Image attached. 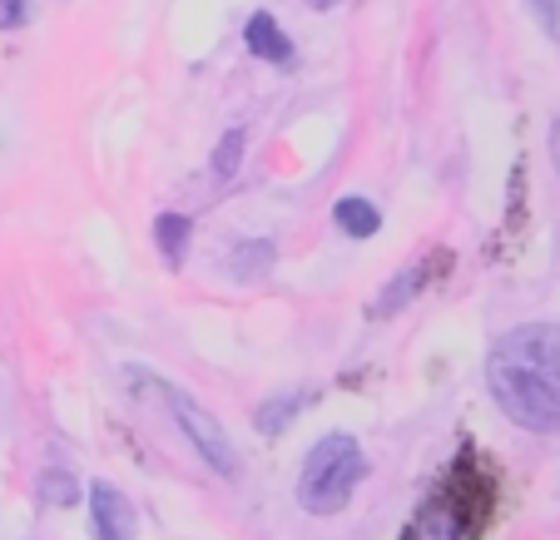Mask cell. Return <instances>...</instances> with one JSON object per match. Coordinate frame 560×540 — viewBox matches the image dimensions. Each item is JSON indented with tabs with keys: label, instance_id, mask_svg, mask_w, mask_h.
I'll list each match as a JSON object with an SVG mask.
<instances>
[{
	"label": "cell",
	"instance_id": "obj_1",
	"mask_svg": "<svg viewBox=\"0 0 560 540\" xmlns=\"http://www.w3.org/2000/svg\"><path fill=\"white\" fill-rule=\"evenodd\" d=\"M491 402L530 436L560 432V322H521L491 342Z\"/></svg>",
	"mask_w": 560,
	"mask_h": 540
},
{
	"label": "cell",
	"instance_id": "obj_2",
	"mask_svg": "<svg viewBox=\"0 0 560 540\" xmlns=\"http://www.w3.org/2000/svg\"><path fill=\"white\" fill-rule=\"evenodd\" d=\"M497 516V471L471 442L452 456V467L436 477V486L422 496L412 520L402 526V540H481Z\"/></svg>",
	"mask_w": 560,
	"mask_h": 540
},
{
	"label": "cell",
	"instance_id": "obj_3",
	"mask_svg": "<svg viewBox=\"0 0 560 540\" xmlns=\"http://www.w3.org/2000/svg\"><path fill=\"white\" fill-rule=\"evenodd\" d=\"M362 477H368L362 442L352 432H328L323 442H313L303 471H298V506L307 516H338V510H348Z\"/></svg>",
	"mask_w": 560,
	"mask_h": 540
},
{
	"label": "cell",
	"instance_id": "obj_4",
	"mask_svg": "<svg viewBox=\"0 0 560 540\" xmlns=\"http://www.w3.org/2000/svg\"><path fill=\"white\" fill-rule=\"evenodd\" d=\"M154 392L164 397V407H170V416H174V426H179L184 436H189V446L209 461L219 477H238V456H233V442H229V432L219 426V416L209 412V407H199L184 387H174V381H154Z\"/></svg>",
	"mask_w": 560,
	"mask_h": 540
},
{
	"label": "cell",
	"instance_id": "obj_5",
	"mask_svg": "<svg viewBox=\"0 0 560 540\" xmlns=\"http://www.w3.org/2000/svg\"><path fill=\"white\" fill-rule=\"evenodd\" d=\"M446 268H452V248H432V254H417L412 263L402 268V273L382 283V293L372 297V307H368V318H392V313L412 303V297L422 293L427 283L446 278Z\"/></svg>",
	"mask_w": 560,
	"mask_h": 540
},
{
	"label": "cell",
	"instance_id": "obj_6",
	"mask_svg": "<svg viewBox=\"0 0 560 540\" xmlns=\"http://www.w3.org/2000/svg\"><path fill=\"white\" fill-rule=\"evenodd\" d=\"M85 501H90V530H95V540H135V506H129L125 491L109 486V481H90Z\"/></svg>",
	"mask_w": 560,
	"mask_h": 540
},
{
	"label": "cell",
	"instance_id": "obj_7",
	"mask_svg": "<svg viewBox=\"0 0 560 540\" xmlns=\"http://www.w3.org/2000/svg\"><path fill=\"white\" fill-rule=\"evenodd\" d=\"M244 45L248 55H258L268 64H293V40H288V31L268 11H254L244 21Z\"/></svg>",
	"mask_w": 560,
	"mask_h": 540
},
{
	"label": "cell",
	"instance_id": "obj_8",
	"mask_svg": "<svg viewBox=\"0 0 560 540\" xmlns=\"http://www.w3.org/2000/svg\"><path fill=\"white\" fill-rule=\"evenodd\" d=\"M189 238H194V219H189V213L164 209L154 219V248H159V258H164V268H170V273H179V268H184Z\"/></svg>",
	"mask_w": 560,
	"mask_h": 540
},
{
	"label": "cell",
	"instance_id": "obj_9",
	"mask_svg": "<svg viewBox=\"0 0 560 540\" xmlns=\"http://www.w3.org/2000/svg\"><path fill=\"white\" fill-rule=\"evenodd\" d=\"M332 223H338L342 238H372L382 228V209L362 193H348V199L332 203Z\"/></svg>",
	"mask_w": 560,
	"mask_h": 540
},
{
	"label": "cell",
	"instance_id": "obj_10",
	"mask_svg": "<svg viewBox=\"0 0 560 540\" xmlns=\"http://www.w3.org/2000/svg\"><path fill=\"white\" fill-rule=\"evenodd\" d=\"M273 258H278V244H273V238H248V244L233 248L229 273L238 278V283H258V278L273 268Z\"/></svg>",
	"mask_w": 560,
	"mask_h": 540
},
{
	"label": "cell",
	"instance_id": "obj_11",
	"mask_svg": "<svg viewBox=\"0 0 560 540\" xmlns=\"http://www.w3.org/2000/svg\"><path fill=\"white\" fill-rule=\"evenodd\" d=\"M313 397H317V392H288V397H273V402H264V407L254 412V426H258L264 436H278L283 426H293V416L303 412V407L313 402Z\"/></svg>",
	"mask_w": 560,
	"mask_h": 540
},
{
	"label": "cell",
	"instance_id": "obj_12",
	"mask_svg": "<svg viewBox=\"0 0 560 540\" xmlns=\"http://www.w3.org/2000/svg\"><path fill=\"white\" fill-rule=\"evenodd\" d=\"M80 491H85V486H80L70 471H60V467H50L40 477V501H45V506H74V501H80Z\"/></svg>",
	"mask_w": 560,
	"mask_h": 540
},
{
	"label": "cell",
	"instance_id": "obj_13",
	"mask_svg": "<svg viewBox=\"0 0 560 540\" xmlns=\"http://www.w3.org/2000/svg\"><path fill=\"white\" fill-rule=\"evenodd\" d=\"M244 149H248V134H244V129H223L219 149H213V160H209L213 174H219V179H229V174L244 164Z\"/></svg>",
	"mask_w": 560,
	"mask_h": 540
},
{
	"label": "cell",
	"instance_id": "obj_14",
	"mask_svg": "<svg viewBox=\"0 0 560 540\" xmlns=\"http://www.w3.org/2000/svg\"><path fill=\"white\" fill-rule=\"evenodd\" d=\"M530 15L540 21V31L550 35V40H560V0H526Z\"/></svg>",
	"mask_w": 560,
	"mask_h": 540
},
{
	"label": "cell",
	"instance_id": "obj_15",
	"mask_svg": "<svg viewBox=\"0 0 560 540\" xmlns=\"http://www.w3.org/2000/svg\"><path fill=\"white\" fill-rule=\"evenodd\" d=\"M31 25V0H0V31H21Z\"/></svg>",
	"mask_w": 560,
	"mask_h": 540
},
{
	"label": "cell",
	"instance_id": "obj_16",
	"mask_svg": "<svg viewBox=\"0 0 560 540\" xmlns=\"http://www.w3.org/2000/svg\"><path fill=\"white\" fill-rule=\"evenodd\" d=\"M546 144H550V164H556V174H560V115L550 119V129H546Z\"/></svg>",
	"mask_w": 560,
	"mask_h": 540
},
{
	"label": "cell",
	"instance_id": "obj_17",
	"mask_svg": "<svg viewBox=\"0 0 560 540\" xmlns=\"http://www.w3.org/2000/svg\"><path fill=\"white\" fill-rule=\"evenodd\" d=\"M307 11H332V5H342V0H303Z\"/></svg>",
	"mask_w": 560,
	"mask_h": 540
}]
</instances>
